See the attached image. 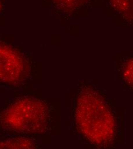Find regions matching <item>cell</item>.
Returning a JSON list of instances; mask_svg holds the SVG:
<instances>
[{
  "mask_svg": "<svg viewBox=\"0 0 133 149\" xmlns=\"http://www.w3.org/2000/svg\"><path fill=\"white\" fill-rule=\"evenodd\" d=\"M76 116L79 129L93 142L104 143L111 138L113 130L111 114L96 94L87 91L80 95Z\"/></svg>",
  "mask_w": 133,
  "mask_h": 149,
  "instance_id": "1",
  "label": "cell"
},
{
  "mask_svg": "<svg viewBox=\"0 0 133 149\" xmlns=\"http://www.w3.org/2000/svg\"><path fill=\"white\" fill-rule=\"evenodd\" d=\"M47 110L40 101L25 98L10 106L3 114V124L12 130L35 132L42 129L45 123Z\"/></svg>",
  "mask_w": 133,
  "mask_h": 149,
  "instance_id": "2",
  "label": "cell"
},
{
  "mask_svg": "<svg viewBox=\"0 0 133 149\" xmlns=\"http://www.w3.org/2000/svg\"><path fill=\"white\" fill-rule=\"evenodd\" d=\"M23 71L22 60L11 48L0 46V80L6 83L17 81Z\"/></svg>",
  "mask_w": 133,
  "mask_h": 149,
  "instance_id": "3",
  "label": "cell"
}]
</instances>
